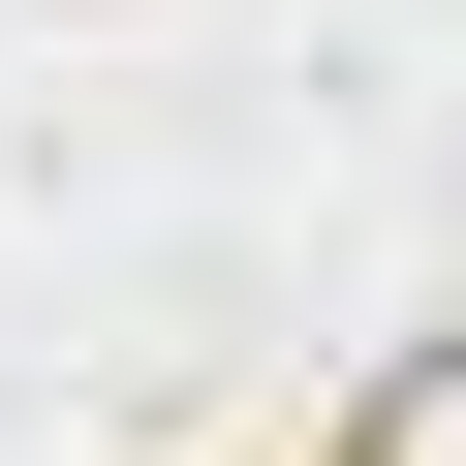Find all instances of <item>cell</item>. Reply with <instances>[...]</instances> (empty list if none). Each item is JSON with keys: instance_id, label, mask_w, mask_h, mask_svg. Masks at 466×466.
Here are the masks:
<instances>
[{"instance_id": "cell-1", "label": "cell", "mask_w": 466, "mask_h": 466, "mask_svg": "<svg viewBox=\"0 0 466 466\" xmlns=\"http://www.w3.org/2000/svg\"><path fill=\"white\" fill-rule=\"evenodd\" d=\"M373 466H466V342H404V373H373Z\"/></svg>"}]
</instances>
